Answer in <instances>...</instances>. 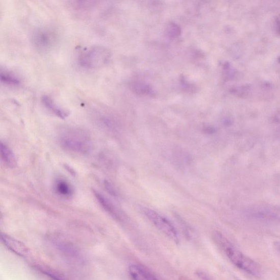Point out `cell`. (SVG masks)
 Masks as SVG:
<instances>
[{"instance_id":"1","label":"cell","mask_w":280,"mask_h":280,"mask_svg":"<svg viewBox=\"0 0 280 280\" xmlns=\"http://www.w3.org/2000/svg\"><path fill=\"white\" fill-rule=\"evenodd\" d=\"M214 239L234 266L252 276L258 277L261 275L262 269L259 264L240 251L223 234L217 232L214 234Z\"/></svg>"},{"instance_id":"2","label":"cell","mask_w":280,"mask_h":280,"mask_svg":"<svg viewBox=\"0 0 280 280\" xmlns=\"http://www.w3.org/2000/svg\"><path fill=\"white\" fill-rule=\"evenodd\" d=\"M58 140L63 148L78 154H88L92 150L93 146L89 134L79 128H63L59 134Z\"/></svg>"},{"instance_id":"3","label":"cell","mask_w":280,"mask_h":280,"mask_svg":"<svg viewBox=\"0 0 280 280\" xmlns=\"http://www.w3.org/2000/svg\"><path fill=\"white\" fill-rule=\"evenodd\" d=\"M111 55L110 50L107 47L101 45H94L81 51L78 62L86 69H97L109 62Z\"/></svg>"},{"instance_id":"4","label":"cell","mask_w":280,"mask_h":280,"mask_svg":"<svg viewBox=\"0 0 280 280\" xmlns=\"http://www.w3.org/2000/svg\"><path fill=\"white\" fill-rule=\"evenodd\" d=\"M59 35L55 28L42 27L34 30L31 41L36 49L40 53H48L56 47Z\"/></svg>"},{"instance_id":"5","label":"cell","mask_w":280,"mask_h":280,"mask_svg":"<svg viewBox=\"0 0 280 280\" xmlns=\"http://www.w3.org/2000/svg\"><path fill=\"white\" fill-rule=\"evenodd\" d=\"M143 214L148 218L156 228L174 243L179 244L180 241L179 234L175 226L164 217L155 211L148 208L143 209Z\"/></svg>"},{"instance_id":"6","label":"cell","mask_w":280,"mask_h":280,"mask_svg":"<svg viewBox=\"0 0 280 280\" xmlns=\"http://www.w3.org/2000/svg\"><path fill=\"white\" fill-rule=\"evenodd\" d=\"M249 218L264 222L280 223V207L261 204L248 208L245 213Z\"/></svg>"},{"instance_id":"7","label":"cell","mask_w":280,"mask_h":280,"mask_svg":"<svg viewBox=\"0 0 280 280\" xmlns=\"http://www.w3.org/2000/svg\"><path fill=\"white\" fill-rule=\"evenodd\" d=\"M1 239L4 245L12 252L20 257H26L29 253V249L21 242L6 234H1Z\"/></svg>"},{"instance_id":"8","label":"cell","mask_w":280,"mask_h":280,"mask_svg":"<svg viewBox=\"0 0 280 280\" xmlns=\"http://www.w3.org/2000/svg\"><path fill=\"white\" fill-rule=\"evenodd\" d=\"M93 194L96 200L99 202L103 209L113 218H114L118 221H120L121 219L118 211L115 206L113 205V203L107 196L96 190L93 191Z\"/></svg>"},{"instance_id":"9","label":"cell","mask_w":280,"mask_h":280,"mask_svg":"<svg viewBox=\"0 0 280 280\" xmlns=\"http://www.w3.org/2000/svg\"><path fill=\"white\" fill-rule=\"evenodd\" d=\"M132 280H152L153 274L146 268L138 264H132L129 268Z\"/></svg>"},{"instance_id":"10","label":"cell","mask_w":280,"mask_h":280,"mask_svg":"<svg viewBox=\"0 0 280 280\" xmlns=\"http://www.w3.org/2000/svg\"><path fill=\"white\" fill-rule=\"evenodd\" d=\"M41 101L45 108L59 118L65 119L69 115V112L60 108L50 96L43 95Z\"/></svg>"},{"instance_id":"11","label":"cell","mask_w":280,"mask_h":280,"mask_svg":"<svg viewBox=\"0 0 280 280\" xmlns=\"http://www.w3.org/2000/svg\"><path fill=\"white\" fill-rule=\"evenodd\" d=\"M54 188L57 194L64 198H70L74 193L73 188L69 182L62 179H58L55 181Z\"/></svg>"},{"instance_id":"12","label":"cell","mask_w":280,"mask_h":280,"mask_svg":"<svg viewBox=\"0 0 280 280\" xmlns=\"http://www.w3.org/2000/svg\"><path fill=\"white\" fill-rule=\"evenodd\" d=\"M0 149L2 161L4 164L9 168H16L17 164V160L12 150L3 142H1Z\"/></svg>"},{"instance_id":"13","label":"cell","mask_w":280,"mask_h":280,"mask_svg":"<svg viewBox=\"0 0 280 280\" xmlns=\"http://www.w3.org/2000/svg\"><path fill=\"white\" fill-rule=\"evenodd\" d=\"M0 79L1 82L7 86L17 87L20 84V81L17 75L7 71H1Z\"/></svg>"},{"instance_id":"14","label":"cell","mask_w":280,"mask_h":280,"mask_svg":"<svg viewBox=\"0 0 280 280\" xmlns=\"http://www.w3.org/2000/svg\"><path fill=\"white\" fill-rule=\"evenodd\" d=\"M97 2L86 1V2H72L71 5L74 9L87 10L90 9H93L97 6Z\"/></svg>"},{"instance_id":"15","label":"cell","mask_w":280,"mask_h":280,"mask_svg":"<svg viewBox=\"0 0 280 280\" xmlns=\"http://www.w3.org/2000/svg\"><path fill=\"white\" fill-rule=\"evenodd\" d=\"M39 271H40L42 273L45 275V276L48 277L50 280H63L61 278L58 277L54 273H52V272L49 271L43 270L42 269H39Z\"/></svg>"},{"instance_id":"16","label":"cell","mask_w":280,"mask_h":280,"mask_svg":"<svg viewBox=\"0 0 280 280\" xmlns=\"http://www.w3.org/2000/svg\"><path fill=\"white\" fill-rule=\"evenodd\" d=\"M104 186L106 188V190L111 194L112 195H116L117 193L115 190V188L110 183V182L105 181L104 182Z\"/></svg>"},{"instance_id":"17","label":"cell","mask_w":280,"mask_h":280,"mask_svg":"<svg viewBox=\"0 0 280 280\" xmlns=\"http://www.w3.org/2000/svg\"><path fill=\"white\" fill-rule=\"evenodd\" d=\"M195 274L200 280H213V279L204 271L199 270L196 271Z\"/></svg>"},{"instance_id":"18","label":"cell","mask_w":280,"mask_h":280,"mask_svg":"<svg viewBox=\"0 0 280 280\" xmlns=\"http://www.w3.org/2000/svg\"><path fill=\"white\" fill-rule=\"evenodd\" d=\"M274 246L276 251L280 254V241L275 242Z\"/></svg>"},{"instance_id":"19","label":"cell","mask_w":280,"mask_h":280,"mask_svg":"<svg viewBox=\"0 0 280 280\" xmlns=\"http://www.w3.org/2000/svg\"><path fill=\"white\" fill-rule=\"evenodd\" d=\"M152 280H160L154 274L152 276Z\"/></svg>"}]
</instances>
